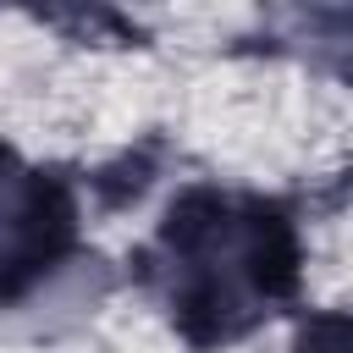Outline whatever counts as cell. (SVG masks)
<instances>
[{"label": "cell", "instance_id": "cell-1", "mask_svg": "<svg viewBox=\"0 0 353 353\" xmlns=\"http://www.w3.org/2000/svg\"><path fill=\"white\" fill-rule=\"evenodd\" d=\"M276 259H281L276 232L259 215H232V210L193 221L176 243V276L188 303L215 309L221 320L254 314V303L270 292Z\"/></svg>", "mask_w": 353, "mask_h": 353}, {"label": "cell", "instance_id": "cell-2", "mask_svg": "<svg viewBox=\"0 0 353 353\" xmlns=\"http://www.w3.org/2000/svg\"><path fill=\"white\" fill-rule=\"evenodd\" d=\"M39 226H44V193L33 188L28 171L0 160V270H11L17 259L33 254Z\"/></svg>", "mask_w": 353, "mask_h": 353}, {"label": "cell", "instance_id": "cell-3", "mask_svg": "<svg viewBox=\"0 0 353 353\" xmlns=\"http://www.w3.org/2000/svg\"><path fill=\"white\" fill-rule=\"evenodd\" d=\"M303 353H353V325H320L303 336Z\"/></svg>", "mask_w": 353, "mask_h": 353}]
</instances>
